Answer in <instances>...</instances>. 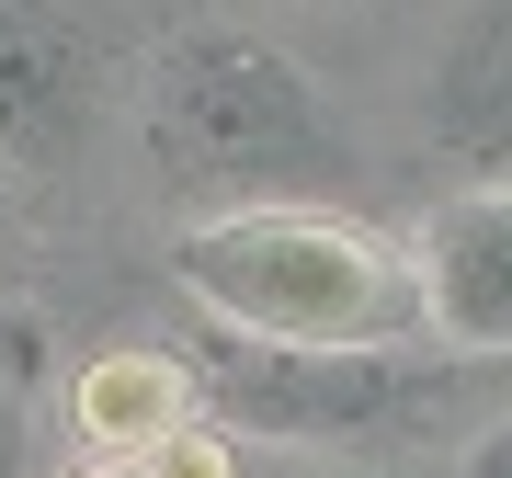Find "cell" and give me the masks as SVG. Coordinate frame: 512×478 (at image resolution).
I'll list each match as a JSON object with an SVG mask.
<instances>
[{
    "label": "cell",
    "mask_w": 512,
    "mask_h": 478,
    "mask_svg": "<svg viewBox=\"0 0 512 478\" xmlns=\"http://www.w3.org/2000/svg\"><path fill=\"white\" fill-rule=\"evenodd\" d=\"M137 137L160 160V183L194 217L228 205H330L353 194V137L330 126L319 80L262 35H171L148 57Z\"/></svg>",
    "instance_id": "obj_2"
},
{
    "label": "cell",
    "mask_w": 512,
    "mask_h": 478,
    "mask_svg": "<svg viewBox=\"0 0 512 478\" xmlns=\"http://www.w3.org/2000/svg\"><path fill=\"white\" fill-rule=\"evenodd\" d=\"M23 399H35V387L0 365V478H35V410Z\"/></svg>",
    "instance_id": "obj_8"
},
{
    "label": "cell",
    "mask_w": 512,
    "mask_h": 478,
    "mask_svg": "<svg viewBox=\"0 0 512 478\" xmlns=\"http://www.w3.org/2000/svg\"><path fill=\"white\" fill-rule=\"evenodd\" d=\"M433 148L467 183H512V0H467L433 57Z\"/></svg>",
    "instance_id": "obj_6"
},
{
    "label": "cell",
    "mask_w": 512,
    "mask_h": 478,
    "mask_svg": "<svg viewBox=\"0 0 512 478\" xmlns=\"http://www.w3.org/2000/svg\"><path fill=\"white\" fill-rule=\"evenodd\" d=\"M92 137V35L57 0H0V171H57Z\"/></svg>",
    "instance_id": "obj_4"
},
{
    "label": "cell",
    "mask_w": 512,
    "mask_h": 478,
    "mask_svg": "<svg viewBox=\"0 0 512 478\" xmlns=\"http://www.w3.org/2000/svg\"><path fill=\"white\" fill-rule=\"evenodd\" d=\"M80 478H148V456H103V467H80Z\"/></svg>",
    "instance_id": "obj_12"
},
{
    "label": "cell",
    "mask_w": 512,
    "mask_h": 478,
    "mask_svg": "<svg viewBox=\"0 0 512 478\" xmlns=\"http://www.w3.org/2000/svg\"><path fill=\"white\" fill-rule=\"evenodd\" d=\"M23 274V194H12V171H0V285Z\"/></svg>",
    "instance_id": "obj_11"
},
{
    "label": "cell",
    "mask_w": 512,
    "mask_h": 478,
    "mask_svg": "<svg viewBox=\"0 0 512 478\" xmlns=\"http://www.w3.org/2000/svg\"><path fill=\"white\" fill-rule=\"evenodd\" d=\"M171 285L217 331L319 342V353H399L433 331L421 262L342 205H228L171 228Z\"/></svg>",
    "instance_id": "obj_1"
},
{
    "label": "cell",
    "mask_w": 512,
    "mask_h": 478,
    "mask_svg": "<svg viewBox=\"0 0 512 478\" xmlns=\"http://www.w3.org/2000/svg\"><path fill=\"white\" fill-rule=\"evenodd\" d=\"M194 410V365L183 353H114L80 376V444L92 456H160Z\"/></svg>",
    "instance_id": "obj_7"
},
{
    "label": "cell",
    "mask_w": 512,
    "mask_h": 478,
    "mask_svg": "<svg viewBox=\"0 0 512 478\" xmlns=\"http://www.w3.org/2000/svg\"><path fill=\"white\" fill-rule=\"evenodd\" d=\"M0 365H12L23 387H35V376H46V319H35V308H23V296H12V285H0Z\"/></svg>",
    "instance_id": "obj_9"
},
{
    "label": "cell",
    "mask_w": 512,
    "mask_h": 478,
    "mask_svg": "<svg viewBox=\"0 0 512 478\" xmlns=\"http://www.w3.org/2000/svg\"><path fill=\"white\" fill-rule=\"evenodd\" d=\"M456 478H512V410H501V422H490V433H478L467 456H456Z\"/></svg>",
    "instance_id": "obj_10"
},
{
    "label": "cell",
    "mask_w": 512,
    "mask_h": 478,
    "mask_svg": "<svg viewBox=\"0 0 512 478\" xmlns=\"http://www.w3.org/2000/svg\"><path fill=\"white\" fill-rule=\"evenodd\" d=\"M421 296H433V331L456 353H512V183H467L444 194L410 239Z\"/></svg>",
    "instance_id": "obj_5"
},
{
    "label": "cell",
    "mask_w": 512,
    "mask_h": 478,
    "mask_svg": "<svg viewBox=\"0 0 512 478\" xmlns=\"http://www.w3.org/2000/svg\"><path fill=\"white\" fill-rule=\"evenodd\" d=\"M194 365V399L217 410L228 433L251 444H353L376 433L387 410L410 399L399 353H319V342H251V331H217Z\"/></svg>",
    "instance_id": "obj_3"
}]
</instances>
